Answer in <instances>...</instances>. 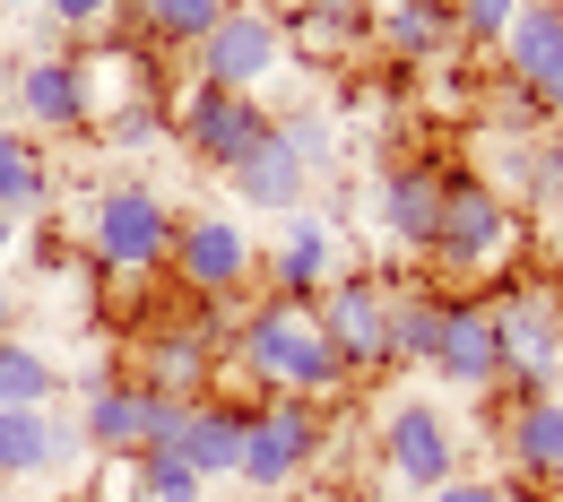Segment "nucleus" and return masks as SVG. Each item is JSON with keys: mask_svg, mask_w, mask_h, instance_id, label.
Returning a JSON list of instances; mask_svg holds the SVG:
<instances>
[{"mask_svg": "<svg viewBox=\"0 0 563 502\" xmlns=\"http://www.w3.org/2000/svg\"><path fill=\"white\" fill-rule=\"evenodd\" d=\"M234 364L261 381V390H286V399H330V390H347V364L330 347V330H321V303H252L243 312V330H234Z\"/></svg>", "mask_w": 563, "mask_h": 502, "instance_id": "1", "label": "nucleus"}, {"mask_svg": "<svg viewBox=\"0 0 563 502\" xmlns=\"http://www.w3.org/2000/svg\"><path fill=\"white\" fill-rule=\"evenodd\" d=\"M165 269H174L183 287L200 294V303H234V294L261 278V243H252V225H243V216H225V209H191V216H174Z\"/></svg>", "mask_w": 563, "mask_h": 502, "instance_id": "2", "label": "nucleus"}, {"mask_svg": "<svg viewBox=\"0 0 563 502\" xmlns=\"http://www.w3.org/2000/svg\"><path fill=\"white\" fill-rule=\"evenodd\" d=\"M165 243H174V209L147 191V182H104L96 209H87V252L104 278H147L165 269Z\"/></svg>", "mask_w": 563, "mask_h": 502, "instance_id": "3", "label": "nucleus"}, {"mask_svg": "<svg viewBox=\"0 0 563 502\" xmlns=\"http://www.w3.org/2000/svg\"><path fill=\"white\" fill-rule=\"evenodd\" d=\"M269 104L261 96H243V87H191V104L174 113V147H183V165H200V174H234L252 147L269 140Z\"/></svg>", "mask_w": 563, "mask_h": 502, "instance_id": "4", "label": "nucleus"}, {"mask_svg": "<svg viewBox=\"0 0 563 502\" xmlns=\"http://www.w3.org/2000/svg\"><path fill=\"white\" fill-rule=\"evenodd\" d=\"M321 399H286V390H269L261 408H252V425H243V486H261V494H286L312 459H321Z\"/></svg>", "mask_w": 563, "mask_h": 502, "instance_id": "5", "label": "nucleus"}, {"mask_svg": "<svg viewBox=\"0 0 563 502\" xmlns=\"http://www.w3.org/2000/svg\"><path fill=\"white\" fill-rule=\"evenodd\" d=\"M286 62V18L278 9H243V0H225L217 9V26L191 44V78L200 87H269V70Z\"/></svg>", "mask_w": 563, "mask_h": 502, "instance_id": "6", "label": "nucleus"}, {"mask_svg": "<svg viewBox=\"0 0 563 502\" xmlns=\"http://www.w3.org/2000/svg\"><path fill=\"white\" fill-rule=\"evenodd\" d=\"M494 338H503V381H511L520 399L555 390V372H563V303L547 287L494 294Z\"/></svg>", "mask_w": 563, "mask_h": 502, "instance_id": "7", "label": "nucleus"}, {"mask_svg": "<svg viewBox=\"0 0 563 502\" xmlns=\"http://www.w3.org/2000/svg\"><path fill=\"white\" fill-rule=\"evenodd\" d=\"M511 243H520V225H511V209H503V191H494V182H451V191H442L433 260H442L451 278H486Z\"/></svg>", "mask_w": 563, "mask_h": 502, "instance_id": "8", "label": "nucleus"}, {"mask_svg": "<svg viewBox=\"0 0 563 502\" xmlns=\"http://www.w3.org/2000/svg\"><path fill=\"white\" fill-rule=\"evenodd\" d=\"M261 278H269V294H286V303H321V294L339 287V216H321V209L278 216V243H269Z\"/></svg>", "mask_w": 563, "mask_h": 502, "instance_id": "9", "label": "nucleus"}, {"mask_svg": "<svg viewBox=\"0 0 563 502\" xmlns=\"http://www.w3.org/2000/svg\"><path fill=\"white\" fill-rule=\"evenodd\" d=\"M9 96H18V122L44 131V140H70V131L96 122V87H87V62H78V53H35L26 70L9 78Z\"/></svg>", "mask_w": 563, "mask_h": 502, "instance_id": "10", "label": "nucleus"}, {"mask_svg": "<svg viewBox=\"0 0 563 502\" xmlns=\"http://www.w3.org/2000/svg\"><path fill=\"white\" fill-rule=\"evenodd\" d=\"M382 468L408 486V494H433V486H451L460 477V442L442 425V408H424V399H399L390 416H382Z\"/></svg>", "mask_w": 563, "mask_h": 502, "instance_id": "11", "label": "nucleus"}, {"mask_svg": "<svg viewBox=\"0 0 563 502\" xmlns=\"http://www.w3.org/2000/svg\"><path fill=\"white\" fill-rule=\"evenodd\" d=\"M321 330H330V347L347 364V381L382 372L390 364V287L382 278H339L321 294Z\"/></svg>", "mask_w": 563, "mask_h": 502, "instance_id": "12", "label": "nucleus"}, {"mask_svg": "<svg viewBox=\"0 0 563 502\" xmlns=\"http://www.w3.org/2000/svg\"><path fill=\"white\" fill-rule=\"evenodd\" d=\"M433 372H442L451 390H494V381H503L494 303H477V294H451V312H442V347H433Z\"/></svg>", "mask_w": 563, "mask_h": 502, "instance_id": "13", "label": "nucleus"}, {"mask_svg": "<svg viewBox=\"0 0 563 502\" xmlns=\"http://www.w3.org/2000/svg\"><path fill=\"white\" fill-rule=\"evenodd\" d=\"M442 174L433 165H390L373 182V225L399 243V252H433V225H442Z\"/></svg>", "mask_w": 563, "mask_h": 502, "instance_id": "14", "label": "nucleus"}, {"mask_svg": "<svg viewBox=\"0 0 563 502\" xmlns=\"http://www.w3.org/2000/svg\"><path fill=\"white\" fill-rule=\"evenodd\" d=\"M78 450V425H62L53 408H0V486H26V477H53L70 468Z\"/></svg>", "mask_w": 563, "mask_h": 502, "instance_id": "15", "label": "nucleus"}, {"mask_svg": "<svg viewBox=\"0 0 563 502\" xmlns=\"http://www.w3.org/2000/svg\"><path fill=\"white\" fill-rule=\"evenodd\" d=\"M225 182H234V200H243V209H261V216H295L303 200H312V174H303V156L278 140V122H269V140L252 147Z\"/></svg>", "mask_w": 563, "mask_h": 502, "instance_id": "16", "label": "nucleus"}, {"mask_svg": "<svg viewBox=\"0 0 563 502\" xmlns=\"http://www.w3.org/2000/svg\"><path fill=\"white\" fill-rule=\"evenodd\" d=\"M243 425H252V408H234V399H191V408H183V433H174V450L217 486V477L243 468Z\"/></svg>", "mask_w": 563, "mask_h": 502, "instance_id": "17", "label": "nucleus"}, {"mask_svg": "<svg viewBox=\"0 0 563 502\" xmlns=\"http://www.w3.org/2000/svg\"><path fill=\"white\" fill-rule=\"evenodd\" d=\"M209 338L200 330H156L140 347V372L131 381H147V390H165V399H209Z\"/></svg>", "mask_w": 563, "mask_h": 502, "instance_id": "18", "label": "nucleus"}, {"mask_svg": "<svg viewBox=\"0 0 563 502\" xmlns=\"http://www.w3.org/2000/svg\"><path fill=\"white\" fill-rule=\"evenodd\" d=\"M503 62H511V78L538 96V78L563 62V9H555V0H529V9L503 26Z\"/></svg>", "mask_w": 563, "mask_h": 502, "instance_id": "19", "label": "nucleus"}, {"mask_svg": "<svg viewBox=\"0 0 563 502\" xmlns=\"http://www.w3.org/2000/svg\"><path fill=\"white\" fill-rule=\"evenodd\" d=\"M503 442H511V459H520L529 477H563V399H555V390L520 399L511 425H503Z\"/></svg>", "mask_w": 563, "mask_h": 502, "instance_id": "20", "label": "nucleus"}, {"mask_svg": "<svg viewBox=\"0 0 563 502\" xmlns=\"http://www.w3.org/2000/svg\"><path fill=\"white\" fill-rule=\"evenodd\" d=\"M442 312H451V294H433V287H390V364H424V372H433Z\"/></svg>", "mask_w": 563, "mask_h": 502, "instance_id": "21", "label": "nucleus"}, {"mask_svg": "<svg viewBox=\"0 0 563 502\" xmlns=\"http://www.w3.org/2000/svg\"><path fill=\"white\" fill-rule=\"evenodd\" d=\"M44 200H53V165H44V147L0 122V209H9V216H35Z\"/></svg>", "mask_w": 563, "mask_h": 502, "instance_id": "22", "label": "nucleus"}, {"mask_svg": "<svg viewBox=\"0 0 563 502\" xmlns=\"http://www.w3.org/2000/svg\"><path fill=\"white\" fill-rule=\"evenodd\" d=\"M451 35H460L451 0H390V9H382V44H390V53H408V62L442 53Z\"/></svg>", "mask_w": 563, "mask_h": 502, "instance_id": "23", "label": "nucleus"}, {"mask_svg": "<svg viewBox=\"0 0 563 502\" xmlns=\"http://www.w3.org/2000/svg\"><path fill=\"white\" fill-rule=\"evenodd\" d=\"M53 390H62V364L9 330L0 338V408H53Z\"/></svg>", "mask_w": 563, "mask_h": 502, "instance_id": "24", "label": "nucleus"}, {"mask_svg": "<svg viewBox=\"0 0 563 502\" xmlns=\"http://www.w3.org/2000/svg\"><path fill=\"white\" fill-rule=\"evenodd\" d=\"M217 9H225V0H131V18H140L156 44H174V53H191V44L209 35Z\"/></svg>", "mask_w": 563, "mask_h": 502, "instance_id": "25", "label": "nucleus"}, {"mask_svg": "<svg viewBox=\"0 0 563 502\" xmlns=\"http://www.w3.org/2000/svg\"><path fill=\"white\" fill-rule=\"evenodd\" d=\"M140 494L147 502H209V477L183 450H140Z\"/></svg>", "mask_w": 563, "mask_h": 502, "instance_id": "26", "label": "nucleus"}, {"mask_svg": "<svg viewBox=\"0 0 563 502\" xmlns=\"http://www.w3.org/2000/svg\"><path fill=\"white\" fill-rule=\"evenodd\" d=\"M278 140L303 156V174H312V182H321V174L339 165V131H330V113H286V122H278Z\"/></svg>", "mask_w": 563, "mask_h": 502, "instance_id": "27", "label": "nucleus"}, {"mask_svg": "<svg viewBox=\"0 0 563 502\" xmlns=\"http://www.w3.org/2000/svg\"><path fill=\"white\" fill-rule=\"evenodd\" d=\"M520 9H529V0H451L460 35H477V44H503V26H511Z\"/></svg>", "mask_w": 563, "mask_h": 502, "instance_id": "28", "label": "nucleus"}, {"mask_svg": "<svg viewBox=\"0 0 563 502\" xmlns=\"http://www.w3.org/2000/svg\"><path fill=\"white\" fill-rule=\"evenodd\" d=\"M165 140V104L156 96H122V113H113V147H147Z\"/></svg>", "mask_w": 563, "mask_h": 502, "instance_id": "29", "label": "nucleus"}, {"mask_svg": "<svg viewBox=\"0 0 563 502\" xmlns=\"http://www.w3.org/2000/svg\"><path fill=\"white\" fill-rule=\"evenodd\" d=\"M44 9L62 18V35H104V26H113L131 0H44Z\"/></svg>", "mask_w": 563, "mask_h": 502, "instance_id": "30", "label": "nucleus"}, {"mask_svg": "<svg viewBox=\"0 0 563 502\" xmlns=\"http://www.w3.org/2000/svg\"><path fill=\"white\" fill-rule=\"evenodd\" d=\"M424 502H511L503 486H486V477H451V486H433Z\"/></svg>", "mask_w": 563, "mask_h": 502, "instance_id": "31", "label": "nucleus"}, {"mask_svg": "<svg viewBox=\"0 0 563 502\" xmlns=\"http://www.w3.org/2000/svg\"><path fill=\"white\" fill-rule=\"evenodd\" d=\"M538 104H547V122H563V62L538 78Z\"/></svg>", "mask_w": 563, "mask_h": 502, "instance_id": "32", "label": "nucleus"}, {"mask_svg": "<svg viewBox=\"0 0 563 502\" xmlns=\"http://www.w3.org/2000/svg\"><path fill=\"white\" fill-rule=\"evenodd\" d=\"M9 330H18V287L0 278V338H9Z\"/></svg>", "mask_w": 563, "mask_h": 502, "instance_id": "33", "label": "nucleus"}, {"mask_svg": "<svg viewBox=\"0 0 563 502\" xmlns=\"http://www.w3.org/2000/svg\"><path fill=\"white\" fill-rule=\"evenodd\" d=\"M0 252H18V216L0 209Z\"/></svg>", "mask_w": 563, "mask_h": 502, "instance_id": "34", "label": "nucleus"}, {"mask_svg": "<svg viewBox=\"0 0 563 502\" xmlns=\"http://www.w3.org/2000/svg\"><path fill=\"white\" fill-rule=\"evenodd\" d=\"M295 502H347V494H295Z\"/></svg>", "mask_w": 563, "mask_h": 502, "instance_id": "35", "label": "nucleus"}, {"mask_svg": "<svg viewBox=\"0 0 563 502\" xmlns=\"http://www.w3.org/2000/svg\"><path fill=\"white\" fill-rule=\"evenodd\" d=\"M0 9H44V0H0Z\"/></svg>", "mask_w": 563, "mask_h": 502, "instance_id": "36", "label": "nucleus"}, {"mask_svg": "<svg viewBox=\"0 0 563 502\" xmlns=\"http://www.w3.org/2000/svg\"><path fill=\"white\" fill-rule=\"evenodd\" d=\"M243 9H286V0H243Z\"/></svg>", "mask_w": 563, "mask_h": 502, "instance_id": "37", "label": "nucleus"}, {"mask_svg": "<svg viewBox=\"0 0 563 502\" xmlns=\"http://www.w3.org/2000/svg\"><path fill=\"white\" fill-rule=\"evenodd\" d=\"M0 502H9V486H0Z\"/></svg>", "mask_w": 563, "mask_h": 502, "instance_id": "38", "label": "nucleus"}, {"mask_svg": "<svg viewBox=\"0 0 563 502\" xmlns=\"http://www.w3.org/2000/svg\"><path fill=\"white\" fill-rule=\"evenodd\" d=\"M555 9H563V0H555Z\"/></svg>", "mask_w": 563, "mask_h": 502, "instance_id": "39", "label": "nucleus"}]
</instances>
